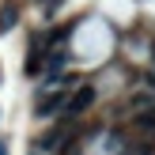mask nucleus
Instances as JSON below:
<instances>
[{
	"mask_svg": "<svg viewBox=\"0 0 155 155\" xmlns=\"http://www.w3.org/2000/svg\"><path fill=\"white\" fill-rule=\"evenodd\" d=\"M91 106H95V87H91V83L76 87V95H68V98H64V114H68V117H76V114H87Z\"/></svg>",
	"mask_w": 155,
	"mask_h": 155,
	"instance_id": "f03ea898",
	"label": "nucleus"
},
{
	"mask_svg": "<svg viewBox=\"0 0 155 155\" xmlns=\"http://www.w3.org/2000/svg\"><path fill=\"white\" fill-rule=\"evenodd\" d=\"M64 91H49V95H45V98H38V106H34V114H38V117H53V114H61V110H64Z\"/></svg>",
	"mask_w": 155,
	"mask_h": 155,
	"instance_id": "7ed1b4c3",
	"label": "nucleus"
},
{
	"mask_svg": "<svg viewBox=\"0 0 155 155\" xmlns=\"http://www.w3.org/2000/svg\"><path fill=\"white\" fill-rule=\"evenodd\" d=\"M38 57H45V42L34 38L30 42V57H27V76H38Z\"/></svg>",
	"mask_w": 155,
	"mask_h": 155,
	"instance_id": "20e7f679",
	"label": "nucleus"
},
{
	"mask_svg": "<svg viewBox=\"0 0 155 155\" xmlns=\"http://www.w3.org/2000/svg\"><path fill=\"white\" fill-rule=\"evenodd\" d=\"M64 136H68V129H64V125H57V129H49L45 136H34L27 151H30V155H49V151H57L61 144H64Z\"/></svg>",
	"mask_w": 155,
	"mask_h": 155,
	"instance_id": "f257e3e1",
	"label": "nucleus"
},
{
	"mask_svg": "<svg viewBox=\"0 0 155 155\" xmlns=\"http://www.w3.org/2000/svg\"><path fill=\"white\" fill-rule=\"evenodd\" d=\"M0 155H4V144H0Z\"/></svg>",
	"mask_w": 155,
	"mask_h": 155,
	"instance_id": "0eeeda50",
	"label": "nucleus"
},
{
	"mask_svg": "<svg viewBox=\"0 0 155 155\" xmlns=\"http://www.w3.org/2000/svg\"><path fill=\"white\" fill-rule=\"evenodd\" d=\"M151 61H155V45H151Z\"/></svg>",
	"mask_w": 155,
	"mask_h": 155,
	"instance_id": "423d86ee",
	"label": "nucleus"
},
{
	"mask_svg": "<svg viewBox=\"0 0 155 155\" xmlns=\"http://www.w3.org/2000/svg\"><path fill=\"white\" fill-rule=\"evenodd\" d=\"M15 19H19V12H15V4H4V8H0V30L15 27Z\"/></svg>",
	"mask_w": 155,
	"mask_h": 155,
	"instance_id": "39448f33",
	"label": "nucleus"
}]
</instances>
